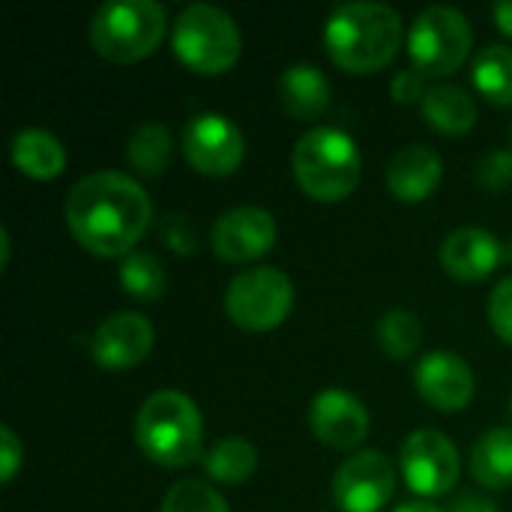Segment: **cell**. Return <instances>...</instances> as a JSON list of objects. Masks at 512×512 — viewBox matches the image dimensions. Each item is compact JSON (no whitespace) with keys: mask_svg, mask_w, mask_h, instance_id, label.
I'll return each mask as SVG.
<instances>
[{"mask_svg":"<svg viewBox=\"0 0 512 512\" xmlns=\"http://www.w3.org/2000/svg\"><path fill=\"white\" fill-rule=\"evenodd\" d=\"M69 234L96 258H126L150 228L153 204L144 186L123 171H96L81 177L66 201Z\"/></svg>","mask_w":512,"mask_h":512,"instance_id":"6da1fadb","label":"cell"},{"mask_svg":"<svg viewBox=\"0 0 512 512\" xmlns=\"http://www.w3.org/2000/svg\"><path fill=\"white\" fill-rule=\"evenodd\" d=\"M405 42L402 15L387 3H342L324 24L327 57L351 75H375L390 66Z\"/></svg>","mask_w":512,"mask_h":512,"instance_id":"7a4b0ae2","label":"cell"},{"mask_svg":"<svg viewBox=\"0 0 512 512\" xmlns=\"http://www.w3.org/2000/svg\"><path fill=\"white\" fill-rule=\"evenodd\" d=\"M135 444L159 468H186L204 459V420L180 390L147 396L135 414Z\"/></svg>","mask_w":512,"mask_h":512,"instance_id":"3957f363","label":"cell"},{"mask_svg":"<svg viewBox=\"0 0 512 512\" xmlns=\"http://www.w3.org/2000/svg\"><path fill=\"white\" fill-rule=\"evenodd\" d=\"M297 186L321 204L345 201L363 177V156L354 138L336 126H312L291 153Z\"/></svg>","mask_w":512,"mask_h":512,"instance_id":"277c9868","label":"cell"},{"mask_svg":"<svg viewBox=\"0 0 512 512\" xmlns=\"http://www.w3.org/2000/svg\"><path fill=\"white\" fill-rule=\"evenodd\" d=\"M168 15L156 0H108L90 18V45L108 63H138L156 54Z\"/></svg>","mask_w":512,"mask_h":512,"instance_id":"5b68a950","label":"cell"},{"mask_svg":"<svg viewBox=\"0 0 512 512\" xmlns=\"http://www.w3.org/2000/svg\"><path fill=\"white\" fill-rule=\"evenodd\" d=\"M171 48L195 75H225L243 54V33L225 9L213 3H189L174 18Z\"/></svg>","mask_w":512,"mask_h":512,"instance_id":"8992f818","label":"cell"},{"mask_svg":"<svg viewBox=\"0 0 512 512\" xmlns=\"http://www.w3.org/2000/svg\"><path fill=\"white\" fill-rule=\"evenodd\" d=\"M294 309V282L279 267L240 270L225 288V315L246 333H270L288 321Z\"/></svg>","mask_w":512,"mask_h":512,"instance_id":"52a82bcc","label":"cell"},{"mask_svg":"<svg viewBox=\"0 0 512 512\" xmlns=\"http://www.w3.org/2000/svg\"><path fill=\"white\" fill-rule=\"evenodd\" d=\"M474 45L471 21L453 6L423 9L408 30L411 66L426 78H447L468 60Z\"/></svg>","mask_w":512,"mask_h":512,"instance_id":"ba28073f","label":"cell"},{"mask_svg":"<svg viewBox=\"0 0 512 512\" xmlns=\"http://www.w3.org/2000/svg\"><path fill=\"white\" fill-rule=\"evenodd\" d=\"M399 468L414 495L426 498H441L453 492L462 462L456 444L438 432V429H417L402 441L399 450Z\"/></svg>","mask_w":512,"mask_h":512,"instance_id":"9c48e42d","label":"cell"},{"mask_svg":"<svg viewBox=\"0 0 512 512\" xmlns=\"http://www.w3.org/2000/svg\"><path fill=\"white\" fill-rule=\"evenodd\" d=\"M330 495L342 512H381L396 495V465L381 450H360L336 468Z\"/></svg>","mask_w":512,"mask_h":512,"instance_id":"30bf717a","label":"cell"},{"mask_svg":"<svg viewBox=\"0 0 512 512\" xmlns=\"http://www.w3.org/2000/svg\"><path fill=\"white\" fill-rule=\"evenodd\" d=\"M183 156L204 177H231L246 159V138L225 114H198L183 129Z\"/></svg>","mask_w":512,"mask_h":512,"instance_id":"8fae6325","label":"cell"},{"mask_svg":"<svg viewBox=\"0 0 512 512\" xmlns=\"http://www.w3.org/2000/svg\"><path fill=\"white\" fill-rule=\"evenodd\" d=\"M276 219L264 207H231L210 231V246L225 264H252L276 246Z\"/></svg>","mask_w":512,"mask_h":512,"instance_id":"7c38bea8","label":"cell"},{"mask_svg":"<svg viewBox=\"0 0 512 512\" xmlns=\"http://www.w3.org/2000/svg\"><path fill=\"white\" fill-rule=\"evenodd\" d=\"M153 324L141 312H114L90 336V357L99 369L126 372L141 366L153 351Z\"/></svg>","mask_w":512,"mask_h":512,"instance_id":"4fadbf2b","label":"cell"},{"mask_svg":"<svg viewBox=\"0 0 512 512\" xmlns=\"http://www.w3.org/2000/svg\"><path fill=\"white\" fill-rule=\"evenodd\" d=\"M414 384L423 402L441 414L465 411L477 393L474 369L456 351H429L426 357H420L414 369Z\"/></svg>","mask_w":512,"mask_h":512,"instance_id":"5bb4252c","label":"cell"},{"mask_svg":"<svg viewBox=\"0 0 512 512\" xmlns=\"http://www.w3.org/2000/svg\"><path fill=\"white\" fill-rule=\"evenodd\" d=\"M312 435L330 450H357L369 435V411L366 405L339 387L321 390L309 405Z\"/></svg>","mask_w":512,"mask_h":512,"instance_id":"9a60e30c","label":"cell"},{"mask_svg":"<svg viewBox=\"0 0 512 512\" xmlns=\"http://www.w3.org/2000/svg\"><path fill=\"white\" fill-rule=\"evenodd\" d=\"M441 267L456 282H480L492 276L501 264V243L483 228H456L441 243Z\"/></svg>","mask_w":512,"mask_h":512,"instance_id":"2e32d148","label":"cell"},{"mask_svg":"<svg viewBox=\"0 0 512 512\" xmlns=\"http://www.w3.org/2000/svg\"><path fill=\"white\" fill-rule=\"evenodd\" d=\"M444 177V162L429 144L402 147L387 165V189L402 204H420L435 195Z\"/></svg>","mask_w":512,"mask_h":512,"instance_id":"e0dca14e","label":"cell"},{"mask_svg":"<svg viewBox=\"0 0 512 512\" xmlns=\"http://www.w3.org/2000/svg\"><path fill=\"white\" fill-rule=\"evenodd\" d=\"M279 102L294 120H318L330 108V81L312 63H294L279 75Z\"/></svg>","mask_w":512,"mask_h":512,"instance_id":"ac0fdd59","label":"cell"},{"mask_svg":"<svg viewBox=\"0 0 512 512\" xmlns=\"http://www.w3.org/2000/svg\"><path fill=\"white\" fill-rule=\"evenodd\" d=\"M12 165L30 180H54L66 171V147L48 129H21L9 144Z\"/></svg>","mask_w":512,"mask_h":512,"instance_id":"d6986e66","label":"cell"},{"mask_svg":"<svg viewBox=\"0 0 512 512\" xmlns=\"http://www.w3.org/2000/svg\"><path fill=\"white\" fill-rule=\"evenodd\" d=\"M420 111L426 126H432L441 135H465L477 126V105L456 84L429 87L426 99L420 102Z\"/></svg>","mask_w":512,"mask_h":512,"instance_id":"ffe728a7","label":"cell"},{"mask_svg":"<svg viewBox=\"0 0 512 512\" xmlns=\"http://www.w3.org/2000/svg\"><path fill=\"white\" fill-rule=\"evenodd\" d=\"M471 477L483 489H512V429H489L471 447Z\"/></svg>","mask_w":512,"mask_h":512,"instance_id":"44dd1931","label":"cell"},{"mask_svg":"<svg viewBox=\"0 0 512 512\" xmlns=\"http://www.w3.org/2000/svg\"><path fill=\"white\" fill-rule=\"evenodd\" d=\"M201 465H204L207 480L219 486H243L258 471V450L246 438L231 435V438L216 441L204 453Z\"/></svg>","mask_w":512,"mask_h":512,"instance_id":"7402d4cb","label":"cell"},{"mask_svg":"<svg viewBox=\"0 0 512 512\" xmlns=\"http://www.w3.org/2000/svg\"><path fill=\"white\" fill-rule=\"evenodd\" d=\"M474 87L480 96L498 108H512V48L510 45H486L474 60Z\"/></svg>","mask_w":512,"mask_h":512,"instance_id":"603a6c76","label":"cell"},{"mask_svg":"<svg viewBox=\"0 0 512 512\" xmlns=\"http://www.w3.org/2000/svg\"><path fill=\"white\" fill-rule=\"evenodd\" d=\"M171 153H174V138H171V129L159 120H150L144 126H138L132 135H129V144H126V156H129V165L144 174V177H159L165 174L168 162H171Z\"/></svg>","mask_w":512,"mask_h":512,"instance_id":"cb8c5ba5","label":"cell"},{"mask_svg":"<svg viewBox=\"0 0 512 512\" xmlns=\"http://www.w3.org/2000/svg\"><path fill=\"white\" fill-rule=\"evenodd\" d=\"M117 279H120V288L135 297V300H144V303H153L159 300L165 291H168V273H165V264L153 255V252H129L126 258H120V267H117Z\"/></svg>","mask_w":512,"mask_h":512,"instance_id":"d4e9b609","label":"cell"},{"mask_svg":"<svg viewBox=\"0 0 512 512\" xmlns=\"http://www.w3.org/2000/svg\"><path fill=\"white\" fill-rule=\"evenodd\" d=\"M378 342L390 360H411L420 351L423 342V327L420 318L411 309H390L378 321Z\"/></svg>","mask_w":512,"mask_h":512,"instance_id":"484cf974","label":"cell"},{"mask_svg":"<svg viewBox=\"0 0 512 512\" xmlns=\"http://www.w3.org/2000/svg\"><path fill=\"white\" fill-rule=\"evenodd\" d=\"M159 512H231L225 498L216 492V486L204 483V480H180L174 483L165 498H162V510Z\"/></svg>","mask_w":512,"mask_h":512,"instance_id":"4316f807","label":"cell"},{"mask_svg":"<svg viewBox=\"0 0 512 512\" xmlns=\"http://www.w3.org/2000/svg\"><path fill=\"white\" fill-rule=\"evenodd\" d=\"M159 240L177 255H192L198 249V231L186 213H165L159 222Z\"/></svg>","mask_w":512,"mask_h":512,"instance_id":"83f0119b","label":"cell"},{"mask_svg":"<svg viewBox=\"0 0 512 512\" xmlns=\"http://www.w3.org/2000/svg\"><path fill=\"white\" fill-rule=\"evenodd\" d=\"M477 183L489 192H504L512 186V150H492L477 162Z\"/></svg>","mask_w":512,"mask_h":512,"instance_id":"f1b7e54d","label":"cell"},{"mask_svg":"<svg viewBox=\"0 0 512 512\" xmlns=\"http://www.w3.org/2000/svg\"><path fill=\"white\" fill-rule=\"evenodd\" d=\"M489 324L501 342L512 345V276L501 279L489 294Z\"/></svg>","mask_w":512,"mask_h":512,"instance_id":"f546056e","label":"cell"},{"mask_svg":"<svg viewBox=\"0 0 512 512\" xmlns=\"http://www.w3.org/2000/svg\"><path fill=\"white\" fill-rule=\"evenodd\" d=\"M24 465V444L12 426H0V483L9 486Z\"/></svg>","mask_w":512,"mask_h":512,"instance_id":"4dcf8cb0","label":"cell"},{"mask_svg":"<svg viewBox=\"0 0 512 512\" xmlns=\"http://www.w3.org/2000/svg\"><path fill=\"white\" fill-rule=\"evenodd\" d=\"M390 93H393V99L399 102V105H411V102H423L426 99V93H429V87H426V75L420 72V69H402V72H396L393 75V81H390Z\"/></svg>","mask_w":512,"mask_h":512,"instance_id":"1f68e13d","label":"cell"},{"mask_svg":"<svg viewBox=\"0 0 512 512\" xmlns=\"http://www.w3.org/2000/svg\"><path fill=\"white\" fill-rule=\"evenodd\" d=\"M450 512H498V504H495L489 495L462 492V495H456V501L450 504Z\"/></svg>","mask_w":512,"mask_h":512,"instance_id":"d6a6232c","label":"cell"},{"mask_svg":"<svg viewBox=\"0 0 512 512\" xmlns=\"http://www.w3.org/2000/svg\"><path fill=\"white\" fill-rule=\"evenodd\" d=\"M492 15H495V27H498L504 36H510L512 39V0H501V3H495Z\"/></svg>","mask_w":512,"mask_h":512,"instance_id":"836d02e7","label":"cell"},{"mask_svg":"<svg viewBox=\"0 0 512 512\" xmlns=\"http://www.w3.org/2000/svg\"><path fill=\"white\" fill-rule=\"evenodd\" d=\"M393 512H444L438 504H432V501H423V498H417V501H405V504H399Z\"/></svg>","mask_w":512,"mask_h":512,"instance_id":"e575fe53","label":"cell"},{"mask_svg":"<svg viewBox=\"0 0 512 512\" xmlns=\"http://www.w3.org/2000/svg\"><path fill=\"white\" fill-rule=\"evenodd\" d=\"M0 249H3L0 270H6V267H9V258H12V240H9V231H6V228L0 231Z\"/></svg>","mask_w":512,"mask_h":512,"instance_id":"d590c367","label":"cell"},{"mask_svg":"<svg viewBox=\"0 0 512 512\" xmlns=\"http://www.w3.org/2000/svg\"><path fill=\"white\" fill-rule=\"evenodd\" d=\"M510 138H512V126H510Z\"/></svg>","mask_w":512,"mask_h":512,"instance_id":"8d00e7d4","label":"cell"}]
</instances>
